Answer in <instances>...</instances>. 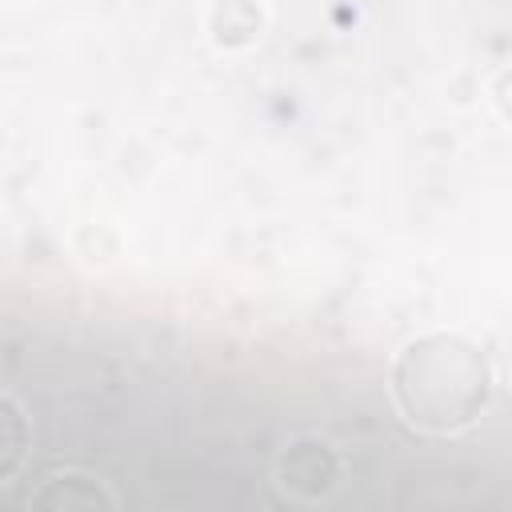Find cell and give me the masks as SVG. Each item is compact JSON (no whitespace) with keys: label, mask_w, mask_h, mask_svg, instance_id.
<instances>
[{"label":"cell","mask_w":512,"mask_h":512,"mask_svg":"<svg viewBox=\"0 0 512 512\" xmlns=\"http://www.w3.org/2000/svg\"><path fill=\"white\" fill-rule=\"evenodd\" d=\"M36 504H48V508H96V504H116V496L96 480V476H84V472H52L44 476V484L32 492Z\"/></svg>","instance_id":"277c9868"},{"label":"cell","mask_w":512,"mask_h":512,"mask_svg":"<svg viewBox=\"0 0 512 512\" xmlns=\"http://www.w3.org/2000/svg\"><path fill=\"white\" fill-rule=\"evenodd\" d=\"M492 100H496V108L512 120V68H504V72L496 76V84H492Z\"/></svg>","instance_id":"8992f818"},{"label":"cell","mask_w":512,"mask_h":512,"mask_svg":"<svg viewBox=\"0 0 512 512\" xmlns=\"http://www.w3.org/2000/svg\"><path fill=\"white\" fill-rule=\"evenodd\" d=\"M264 8L256 0H216L208 12V32L220 48H244L260 36Z\"/></svg>","instance_id":"3957f363"},{"label":"cell","mask_w":512,"mask_h":512,"mask_svg":"<svg viewBox=\"0 0 512 512\" xmlns=\"http://www.w3.org/2000/svg\"><path fill=\"white\" fill-rule=\"evenodd\" d=\"M28 420L12 396H0V480H12L28 452Z\"/></svg>","instance_id":"5b68a950"},{"label":"cell","mask_w":512,"mask_h":512,"mask_svg":"<svg viewBox=\"0 0 512 512\" xmlns=\"http://www.w3.org/2000/svg\"><path fill=\"white\" fill-rule=\"evenodd\" d=\"M336 476H340L336 456H332L324 444H316V440L292 444V448L284 452V460H280V484H284L292 496H300V500H320V496H328V492L336 488Z\"/></svg>","instance_id":"7a4b0ae2"},{"label":"cell","mask_w":512,"mask_h":512,"mask_svg":"<svg viewBox=\"0 0 512 512\" xmlns=\"http://www.w3.org/2000/svg\"><path fill=\"white\" fill-rule=\"evenodd\" d=\"M488 360L460 336H420L412 340L392 372V392L400 412L428 432H456L480 416L488 404Z\"/></svg>","instance_id":"6da1fadb"}]
</instances>
